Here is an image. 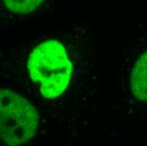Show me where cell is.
Returning a JSON list of instances; mask_svg holds the SVG:
<instances>
[{"label":"cell","mask_w":147,"mask_h":146,"mask_svg":"<svg viewBox=\"0 0 147 146\" xmlns=\"http://www.w3.org/2000/svg\"><path fill=\"white\" fill-rule=\"evenodd\" d=\"M44 0H3L8 9L16 14H27L36 9Z\"/></svg>","instance_id":"277c9868"},{"label":"cell","mask_w":147,"mask_h":146,"mask_svg":"<svg viewBox=\"0 0 147 146\" xmlns=\"http://www.w3.org/2000/svg\"><path fill=\"white\" fill-rule=\"evenodd\" d=\"M130 86L137 100L147 102V50L140 54L133 66Z\"/></svg>","instance_id":"3957f363"},{"label":"cell","mask_w":147,"mask_h":146,"mask_svg":"<svg viewBox=\"0 0 147 146\" xmlns=\"http://www.w3.org/2000/svg\"><path fill=\"white\" fill-rule=\"evenodd\" d=\"M1 139L9 145L28 142L38 127V114L24 97L6 89H1Z\"/></svg>","instance_id":"7a4b0ae2"},{"label":"cell","mask_w":147,"mask_h":146,"mask_svg":"<svg viewBox=\"0 0 147 146\" xmlns=\"http://www.w3.org/2000/svg\"><path fill=\"white\" fill-rule=\"evenodd\" d=\"M71 69L64 47L54 40L38 45L30 55V75L40 85V90L47 98H55L63 94L69 85Z\"/></svg>","instance_id":"6da1fadb"}]
</instances>
